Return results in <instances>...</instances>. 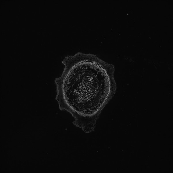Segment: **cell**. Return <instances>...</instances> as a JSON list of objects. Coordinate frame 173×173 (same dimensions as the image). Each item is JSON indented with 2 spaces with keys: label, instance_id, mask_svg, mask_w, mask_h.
<instances>
[{
  "label": "cell",
  "instance_id": "1",
  "mask_svg": "<svg viewBox=\"0 0 173 173\" xmlns=\"http://www.w3.org/2000/svg\"><path fill=\"white\" fill-rule=\"evenodd\" d=\"M62 62L63 72L55 80V99L61 110L74 118V125L89 133L114 93V66L94 54L81 52Z\"/></svg>",
  "mask_w": 173,
  "mask_h": 173
}]
</instances>
